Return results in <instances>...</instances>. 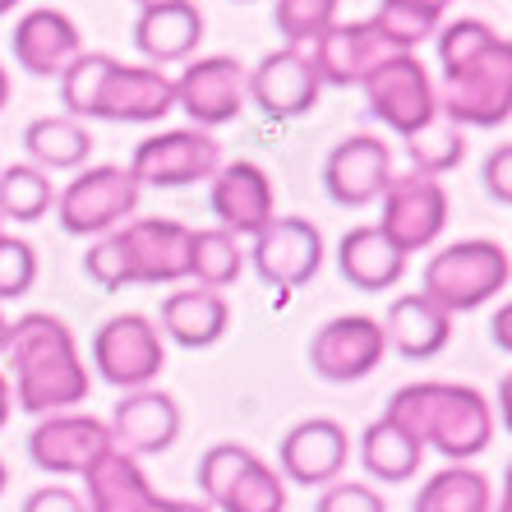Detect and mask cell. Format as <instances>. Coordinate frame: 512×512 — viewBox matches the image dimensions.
<instances>
[{"mask_svg":"<svg viewBox=\"0 0 512 512\" xmlns=\"http://www.w3.org/2000/svg\"><path fill=\"white\" fill-rule=\"evenodd\" d=\"M439 116L457 130H499L512 116V42L485 19L439 24Z\"/></svg>","mask_w":512,"mask_h":512,"instance_id":"cell-1","label":"cell"},{"mask_svg":"<svg viewBox=\"0 0 512 512\" xmlns=\"http://www.w3.org/2000/svg\"><path fill=\"white\" fill-rule=\"evenodd\" d=\"M5 360L14 370L10 393L24 406L28 416H51V411H74L79 402H88V365L79 356L70 323L56 314H24L10 323V346Z\"/></svg>","mask_w":512,"mask_h":512,"instance_id":"cell-2","label":"cell"},{"mask_svg":"<svg viewBox=\"0 0 512 512\" xmlns=\"http://www.w3.org/2000/svg\"><path fill=\"white\" fill-rule=\"evenodd\" d=\"M383 416L402 425L420 448H434L453 466H466L480 457L494 439V406L485 402L480 388L471 383H443V379H420L406 383L388 397Z\"/></svg>","mask_w":512,"mask_h":512,"instance_id":"cell-3","label":"cell"},{"mask_svg":"<svg viewBox=\"0 0 512 512\" xmlns=\"http://www.w3.org/2000/svg\"><path fill=\"white\" fill-rule=\"evenodd\" d=\"M512 259L499 240H457L429 254L425 273H420V296H429L443 314H471L480 305L508 291Z\"/></svg>","mask_w":512,"mask_h":512,"instance_id":"cell-4","label":"cell"},{"mask_svg":"<svg viewBox=\"0 0 512 512\" xmlns=\"http://www.w3.org/2000/svg\"><path fill=\"white\" fill-rule=\"evenodd\" d=\"M139 208V185L125 167H88L56 190V222L65 236H111Z\"/></svg>","mask_w":512,"mask_h":512,"instance_id":"cell-5","label":"cell"},{"mask_svg":"<svg viewBox=\"0 0 512 512\" xmlns=\"http://www.w3.org/2000/svg\"><path fill=\"white\" fill-rule=\"evenodd\" d=\"M222 167V143L203 130H162L134 143L130 153V176L134 185H153V190H185L199 180H213Z\"/></svg>","mask_w":512,"mask_h":512,"instance_id":"cell-6","label":"cell"},{"mask_svg":"<svg viewBox=\"0 0 512 512\" xmlns=\"http://www.w3.org/2000/svg\"><path fill=\"white\" fill-rule=\"evenodd\" d=\"M93 365L120 393L153 388V379L167 365V342L148 314H111L93 333Z\"/></svg>","mask_w":512,"mask_h":512,"instance_id":"cell-7","label":"cell"},{"mask_svg":"<svg viewBox=\"0 0 512 512\" xmlns=\"http://www.w3.org/2000/svg\"><path fill=\"white\" fill-rule=\"evenodd\" d=\"M360 88H365L370 116L383 120L397 139H411L420 125L439 116V88L420 56H383Z\"/></svg>","mask_w":512,"mask_h":512,"instance_id":"cell-8","label":"cell"},{"mask_svg":"<svg viewBox=\"0 0 512 512\" xmlns=\"http://www.w3.org/2000/svg\"><path fill=\"white\" fill-rule=\"evenodd\" d=\"M379 199H383V217L374 227L383 231V240L397 254L429 250L448 227V190L434 176H420V171L393 176Z\"/></svg>","mask_w":512,"mask_h":512,"instance_id":"cell-9","label":"cell"},{"mask_svg":"<svg viewBox=\"0 0 512 512\" xmlns=\"http://www.w3.org/2000/svg\"><path fill=\"white\" fill-rule=\"evenodd\" d=\"M130 286H176L190 277V227L176 217H139L111 231Z\"/></svg>","mask_w":512,"mask_h":512,"instance_id":"cell-10","label":"cell"},{"mask_svg":"<svg viewBox=\"0 0 512 512\" xmlns=\"http://www.w3.org/2000/svg\"><path fill=\"white\" fill-rule=\"evenodd\" d=\"M388 356V337H383V323L370 314H337L323 328H314L310 337V370L323 383H360L370 379L374 370Z\"/></svg>","mask_w":512,"mask_h":512,"instance_id":"cell-11","label":"cell"},{"mask_svg":"<svg viewBox=\"0 0 512 512\" xmlns=\"http://www.w3.org/2000/svg\"><path fill=\"white\" fill-rule=\"evenodd\" d=\"M263 286L277 291H296V286L314 282V273L323 268V231L310 217H273L268 227L254 236L250 254Z\"/></svg>","mask_w":512,"mask_h":512,"instance_id":"cell-12","label":"cell"},{"mask_svg":"<svg viewBox=\"0 0 512 512\" xmlns=\"http://www.w3.org/2000/svg\"><path fill=\"white\" fill-rule=\"evenodd\" d=\"M102 453H111V429L88 411H51L28 434V457L47 476H84Z\"/></svg>","mask_w":512,"mask_h":512,"instance_id":"cell-13","label":"cell"},{"mask_svg":"<svg viewBox=\"0 0 512 512\" xmlns=\"http://www.w3.org/2000/svg\"><path fill=\"white\" fill-rule=\"evenodd\" d=\"M319 74L310 65V51L305 47H277L245 74V97L263 116L273 120H296L305 111L319 107Z\"/></svg>","mask_w":512,"mask_h":512,"instance_id":"cell-14","label":"cell"},{"mask_svg":"<svg viewBox=\"0 0 512 512\" xmlns=\"http://www.w3.org/2000/svg\"><path fill=\"white\" fill-rule=\"evenodd\" d=\"M351 462V434L346 425H337L333 416H310L291 425L277 443V476L296 480L305 489L333 485Z\"/></svg>","mask_w":512,"mask_h":512,"instance_id":"cell-15","label":"cell"},{"mask_svg":"<svg viewBox=\"0 0 512 512\" xmlns=\"http://www.w3.org/2000/svg\"><path fill=\"white\" fill-rule=\"evenodd\" d=\"M84 489L88 512H213L208 503H190V499H167L157 494L143 476V466L134 457H125L120 448L102 453L93 466L84 471Z\"/></svg>","mask_w":512,"mask_h":512,"instance_id":"cell-16","label":"cell"},{"mask_svg":"<svg viewBox=\"0 0 512 512\" xmlns=\"http://www.w3.org/2000/svg\"><path fill=\"white\" fill-rule=\"evenodd\" d=\"M176 107L194 120V130H217L245 111V70L231 56H199L176 79Z\"/></svg>","mask_w":512,"mask_h":512,"instance_id":"cell-17","label":"cell"},{"mask_svg":"<svg viewBox=\"0 0 512 512\" xmlns=\"http://www.w3.org/2000/svg\"><path fill=\"white\" fill-rule=\"evenodd\" d=\"M208 208H213L217 227L227 236H259L277 217V194L273 180L259 162H222L217 176L208 180Z\"/></svg>","mask_w":512,"mask_h":512,"instance_id":"cell-18","label":"cell"},{"mask_svg":"<svg viewBox=\"0 0 512 512\" xmlns=\"http://www.w3.org/2000/svg\"><path fill=\"white\" fill-rule=\"evenodd\" d=\"M393 180V148L379 134H351L323 162V190L337 208H370Z\"/></svg>","mask_w":512,"mask_h":512,"instance_id":"cell-19","label":"cell"},{"mask_svg":"<svg viewBox=\"0 0 512 512\" xmlns=\"http://www.w3.org/2000/svg\"><path fill=\"white\" fill-rule=\"evenodd\" d=\"M180 406L171 393L162 388H134L116 402L107 429H111V448H120L125 457H157L167 453L171 443L180 439Z\"/></svg>","mask_w":512,"mask_h":512,"instance_id":"cell-20","label":"cell"},{"mask_svg":"<svg viewBox=\"0 0 512 512\" xmlns=\"http://www.w3.org/2000/svg\"><path fill=\"white\" fill-rule=\"evenodd\" d=\"M167 111H176V79L153 65H120L111 70L102 102H97V120L111 125H153Z\"/></svg>","mask_w":512,"mask_h":512,"instance_id":"cell-21","label":"cell"},{"mask_svg":"<svg viewBox=\"0 0 512 512\" xmlns=\"http://www.w3.org/2000/svg\"><path fill=\"white\" fill-rule=\"evenodd\" d=\"M14 65L28 70L33 79H60L74 65V56L84 51L79 28L65 10H28L10 33Z\"/></svg>","mask_w":512,"mask_h":512,"instance_id":"cell-22","label":"cell"},{"mask_svg":"<svg viewBox=\"0 0 512 512\" xmlns=\"http://www.w3.org/2000/svg\"><path fill=\"white\" fill-rule=\"evenodd\" d=\"M310 65L314 74H319L323 88H356L365 84L374 74V65H379L388 51H383V42L374 37L370 19L365 24H342L337 19L328 33L319 37V42H310Z\"/></svg>","mask_w":512,"mask_h":512,"instance_id":"cell-23","label":"cell"},{"mask_svg":"<svg viewBox=\"0 0 512 512\" xmlns=\"http://www.w3.org/2000/svg\"><path fill=\"white\" fill-rule=\"evenodd\" d=\"M203 42V10L194 0H157L143 5L134 19V47L153 65H176L190 60Z\"/></svg>","mask_w":512,"mask_h":512,"instance_id":"cell-24","label":"cell"},{"mask_svg":"<svg viewBox=\"0 0 512 512\" xmlns=\"http://www.w3.org/2000/svg\"><path fill=\"white\" fill-rule=\"evenodd\" d=\"M231 328V305L222 291H203V286H190V291H171L162 300V319H157V333L171 337L185 351H208L227 337Z\"/></svg>","mask_w":512,"mask_h":512,"instance_id":"cell-25","label":"cell"},{"mask_svg":"<svg viewBox=\"0 0 512 512\" xmlns=\"http://www.w3.org/2000/svg\"><path fill=\"white\" fill-rule=\"evenodd\" d=\"M383 337H388V351H397V356L434 360L443 346L453 342V314H443L429 296L411 291V296H397L393 305H388Z\"/></svg>","mask_w":512,"mask_h":512,"instance_id":"cell-26","label":"cell"},{"mask_svg":"<svg viewBox=\"0 0 512 512\" xmlns=\"http://www.w3.org/2000/svg\"><path fill=\"white\" fill-rule=\"evenodd\" d=\"M337 273L346 277V286L379 296L406 277V254H397L379 227H351L337 240Z\"/></svg>","mask_w":512,"mask_h":512,"instance_id":"cell-27","label":"cell"},{"mask_svg":"<svg viewBox=\"0 0 512 512\" xmlns=\"http://www.w3.org/2000/svg\"><path fill=\"white\" fill-rule=\"evenodd\" d=\"M24 148L33 157L37 171H79L93 153V134H88L84 120L70 116H37L24 130Z\"/></svg>","mask_w":512,"mask_h":512,"instance_id":"cell-28","label":"cell"},{"mask_svg":"<svg viewBox=\"0 0 512 512\" xmlns=\"http://www.w3.org/2000/svg\"><path fill=\"white\" fill-rule=\"evenodd\" d=\"M420 457H425V448H420L402 425H393L388 416L370 420L365 434H360V466H365L374 480H383V485L411 480L420 471Z\"/></svg>","mask_w":512,"mask_h":512,"instance_id":"cell-29","label":"cell"},{"mask_svg":"<svg viewBox=\"0 0 512 512\" xmlns=\"http://www.w3.org/2000/svg\"><path fill=\"white\" fill-rule=\"evenodd\" d=\"M494 508V485L476 466H443L420 485L411 512H489Z\"/></svg>","mask_w":512,"mask_h":512,"instance_id":"cell-30","label":"cell"},{"mask_svg":"<svg viewBox=\"0 0 512 512\" xmlns=\"http://www.w3.org/2000/svg\"><path fill=\"white\" fill-rule=\"evenodd\" d=\"M443 24L439 10H429L425 0H379L370 28L383 42L388 56H416V47L425 37H434Z\"/></svg>","mask_w":512,"mask_h":512,"instance_id":"cell-31","label":"cell"},{"mask_svg":"<svg viewBox=\"0 0 512 512\" xmlns=\"http://www.w3.org/2000/svg\"><path fill=\"white\" fill-rule=\"evenodd\" d=\"M208 508L213 512H286V480L254 453Z\"/></svg>","mask_w":512,"mask_h":512,"instance_id":"cell-32","label":"cell"},{"mask_svg":"<svg viewBox=\"0 0 512 512\" xmlns=\"http://www.w3.org/2000/svg\"><path fill=\"white\" fill-rule=\"evenodd\" d=\"M56 208V185L33 162H10L0 171V222H42Z\"/></svg>","mask_w":512,"mask_h":512,"instance_id":"cell-33","label":"cell"},{"mask_svg":"<svg viewBox=\"0 0 512 512\" xmlns=\"http://www.w3.org/2000/svg\"><path fill=\"white\" fill-rule=\"evenodd\" d=\"M240 273H245V250L236 236H227L222 227L190 231V277L203 291H222L240 282Z\"/></svg>","mask_w":512,"mask_h":512,"instance_id":"cell-34","label":"cell"},{"mask_svg":"<svg viewBox=\"0 0 512 512\" xmlns=\"http://www.w3.org/2000/svg\"><path fill=\"white\" fill-rule=\"evenodd\" d=\"M111 70H116V56L107 51H79L74 65L60 74V107L70 120H97V102H102V88H107Z\"/></svg>","mask_w":512,"mask_h":512,"instance_id":"cell-35","label":"cell"},{"mask_svg":"<svg viewBox=\"0 0 512 512\" xmlns=\"http://www.w3.org/2000/svg\"><path fill=\"white\" fill-rule=\"evenodd\" d=\"M406 143V157H411V171H420V176H448L453 167H462L466 157V130H457L448 116H434L429 125H420Z\"/></svg>","mask_w":512,"mask_h":512,"instance_id":"cell-36","label":"cell"},{"mask_svg":"<svg viewBox=\"0 0 512 512\" xmlns=\"http://www.w3.org/2000/svg\"><path fill=\"white\" fill-rule=\"evenodd\" d=\"M273 24L286 47H310L337 24V0H273Z\"/></svg>","mask_w":512,"mask_h":512,"instance_id":"cell-37","label":"cell"},{"mask_svg":"<svg viewBox=\"0 0 512 512\" xmlns=\"http://www.w3.org/2000/svg\"><path fill=\"white\" fill-rule=\"evenodd\" d=\"M33 282H37V250L24 236L0 231V300L28 296Z\"/></svg>","mask_w":512,"mask_h":512,"instance_id":"cell-38","label":"cell"},{"mask_svg":"<svg viewBox=\"0 0 512 512\" xmlns=\"http://www.w3.org/2000/svg\"><path fill=\"white\" fill-rule=\"evenodd\" d=\"M84 273H88V282H97L102 291H125V286H130L125 259H120V250H116V240L111 236H97V245H88Z\"/></svg>","mask_w":512,"mask_h":512,"instance_id":"cell-39","label":"cell"},{"mask_svg":"<svg viewBox=\"0 0 512 512\" xmlns=\"http://www.w3.org/2000/svg\"><path fill=\"white\" fill-rule=\"evenodd\" d=\"M314 512H388V508H383V499L370 485H360V480H333V485H323Z\"/></svg>","mask_w":512,"mask_h":512,"instance_id":"cell-40","label":"cell"},{"mask_svg":"<svg viewBox=\"0 0 512 512\" xmlns=\"http://www.w3.org/2000/svg\"><path fill=\"white\" fill-rule=\"evenodd\" d=\"M480 180H485V194L499 208H508L512 203V148L508 143H499L494 153L485 157V171H480Z\"/></svg>","mask_w":512,"mask_h":512,"instance_id":"cell-41","label":"cell"},{"mask_svg":"<svg viewBox=\"0 0 512 512\" xmlns=\"http://www.w3.org/2000/svg\"><path fill=\"white\" fill-rule=\"evenodd\" d=\"M19 512H88V508H84V494H74L65 485H42L28 494Z\"/></svg>","mask_w":512,"mask_h":512,"instance_id":"cell-42","label":"cell"},{"mask_svg":"<svg viewBox=\"0 0 512 512\" xmlns=\"http://www.w3.org/2000/svg\"><path fill=\"white\" fill-rule=\"evenodd\" d=\"M508 323H512V310H508V305H499V314H494V323H489V333H494V342H499L503 356H508V346H512Z\"/></svg>","mask_w":512,"mask_h":512,"instance_id":"cell-43","label":"cell"},{"mask_svg":"<svg viewBox=\"0 0 512 512\" xmlns=\"http://www.w3.org/2000/svg\"><path fill=\"white\" fill-rule=\"evenodd\" d=\"M10 416H14V393H10V379L0 374V429L10 425Z\"/></svg>","mask_w":512,"mask_h":512,"instance_id":"cell-44","label":"cell"},{"mask_svg":"<svg viewBox=\"0 0 512 512\" xmlns=\"http://www.w3.org/2000/svg\"><path fill=\"white\" fill-rule=\"evenodd\" d=\"M10 107V74H5V65H0V111Z\"/></svg>","mask_w":512,"mask_h":512,"instance_id":"cell-45","label":"cell"},{"mask_svg":"<svg viewBox=\"0 0 512 512\" xmlns=\"http://www.w3.org/2000/svg\"><path fill=\"white\" fill-rule=\"evenodd\" d=\"M5 346H10V319H5V310H0V356H5Z\"/></svg>","mask_w":512,"mask_h":512,"instance_id":"cell-46","label":"cell"},{"mask_svg":"<svg viewBox=\"0 0 512 512\" xmlns=\"http://www.w3.org/2000/svg\"><path fill=\"white\" fill-rule=\"evenodd\" d=\"M429 10H439V14H448V5H453V0H425Z\"/></svg>","mask_w":512,"mask_h":512,"instance_id":"cell-47","label":"cell"},{"mask_svg":"<svg viewBox=\"0 0 512 512\" xmlns=\"http://www.w3.org/2000/svg\"><path fill=\"white\" fill-rule=\"evenodd\" d=\"M5 485H10V471H5V462H0V494H5Z\"/></svg>","mask_w":512,"mask_h":512,"instance_id":"cell-48","label":"cell"},{"mask_svg":"<svg viewBox=\"0 0 512 512\" xmlns=\"http://www.w3.org/2000/svg\"><path fill=\"white\" fill-rule=\"evenodd\" d=\"M14 5H19V0H0V19H5V14H10Z\"/></svg>","mask_w":512,"mask_h":512,"instance_id":"cell-49","label":"cell"},{"mask_svg":"<svg viewBox=\"0 0 512 512\" xmlns=\"http://www.w3.org/2000/svg\"><path fill=\"white\" fill-rule=\"evenodd\" d=\"M134 5H139V10H143V5H157V0H134Z\"/></svg>","mask_w":512,"mask_h":512,"instance_id":"cell-50","label":"cell"}]
</instances>
